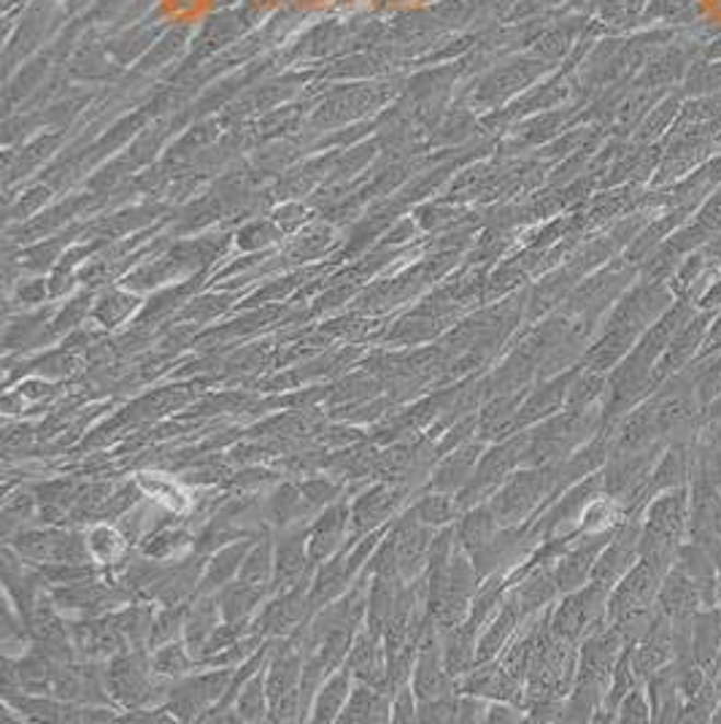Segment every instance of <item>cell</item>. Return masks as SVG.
I'll return each instance as SVG.
<instances>
[{
    "instance_id": "obj_33",
    "label": "cell",
    "mask_w": 721,
    "mask_h": 724,
    "mask_svg": "<svg viewBox=\"0 0 721 724\" xmlns=\"http://www.w3.org/2000/svg\"><path fill=\"white\" fill-rule=\"evenodd\" d=\"M489 722H519L522 716H519L516 709H511V705H505V700H500V705H492L489 709Z\"/></svg>"
},
{
    "instance_id": "obj_28",
    "label": "cell",
    "mask_w": 721,
    "mask_h": 724,
    "mask_svg": "<svg viewBox=\"0 0 721 724\" xmlns=\"http://www.w3.org/2000/svg\"><path fill=\"white\" fill-rule=\"evenodd\" d=\"M241 554H244V546H233V549H228V551H222V554L217 557V560H213V565H211V571H209V579H206V584H217L219 587V582H224V579L230 576V573L233 571H239V562H241Z\"/></svg>"
},
{
    "instance_id": "obj_30",
    "label": "cell",
    "mask_w": 721,
    "mask_h": 724,
    "mask_svg": "<svg viewBox=\"0 0 721 724\" xmlns=\"http://www.w3.org/2000/svg\"><path fill=\"white\" fill-rule=\"evenodd\" d=\"M263 698H265L263 684H259V679H255L249 687H246V692L241 694V700H239L241 720H263V714H265Z\"/></svg>"
},
{
    "instance_id": "obj_5",
    "label": "cell",
    "mask_w": 721,
    "mask_h": 724,
    "mask_svg": "<svg viewBox=\"0 0 721 724\" xmlns=\"http://www.w3.org/2000/svg\"><path fill=\"white\" fill-rule=\"evenodd\" d=\"M676 659V646H673V622L667 614H656V619L651 622L649 633L632 646V663H636L640 679L649 681L651 676L660 668H665L667 663Z\"/></svg>"
},
{
    "instance_id": "obj_36",
    "label": "cell",
    "mask_w": 721,
    "mask_h": 724,
    "mask_svg": "<svg viewBox=\"0 0 721 724\" xmlns=\"http://www.w3.org/2000/svg\"><path fill=\"white\" fill-rule=\"evenodd\" d=\"M713 722L721 724V703H719V709H717V714H713Z\"/></svg>"
},
{
    "instance_id": "obj_4",
    "label": "cell",
    "mask_w": 721,
    "mask_h": 724,
    "mask_svg": "<svg viewBox=\"0 0 721 724\" xmlns=\"http://www.w3.org/2000/svg\"><path fill=\"white\" fill-rule=\"evenodd\" d=\"M614 530L584 533V541L575 544L573 549H568L559 557L557 568H554V579H557L559 592L581 589L592 582V571L594 565H597V557L603 554V549L608 546L610 538H614Z\"/></svg>"
},
{
    "instance_id": "obj_8",
    "label": "cell",
    "mask_w": 721,
    "mask_h": 724,
    "mask_svg": "<svg viewBox=\"0 0 721 724\" xmlns=\"http://www.w3.org/2000/svg\"><path fill=\"white\" fill-rule=\"evenodd\" d=\"M695 659L706 670L713 668L721 652V606L700 608L695 614Z\"/></svg>"
},
{
    "instance_id": "obj_20",
    "label": "cell",
    "mask_w": 721,
    "mask_h": 724,
    "mask_svg": "<svg viewBox=\"0 0 721 724\" xmlns=\"http://www.w3.org/2000/svg\"><path fill=\"white\" fill-rule=\"evenodd\" d=\"M187 546V536L184 533H173V530H160L143 544V554L154 557V560H171L173 554H178V549Z\"/></svg>"
},
{
    "instance_id": "obj_2",
    "label": "cell",
    "mask_w": 721,
    "mask_h": 724,
    "mask_svg": "<svg viewBox=\"0 0 721 724\" xmlns=\"http://www.w3.org/2000/svg\"><path fill=\"white\" fill-rule=\"evenodd\" d=\"M554 484H557V470H554V465L516 474L509 484H505V490L495 498V516H498L503 525H513V522L524 519Z\"/></svg>"
},
{
    "instance_id": "obj_23",
    "label": "cell",
    "mask_w": 721,
    "mask_h": 724,
    "mask_svg": "<svg viewBox=\"0 0 721 724\" xmlns=\"http://www.w3.org/2000/svg\"><path fill=\"white\" fill-rule=\"evenodd\" d=\"M452 514H454V503L446 495L425 498L417 509V516L425 522V525H443V522L452 519Z\"/></svg>"
},
{
    "instance_id": "obj_7",
    "label": "cell",
    "mask_w": 721,
    "mask_h": 724,
    "mask_svg": "<svg viewBox=\"0 0 721 724\" xmlns=\"http://www.w3.org/2000/svg\"><path fill=\"white\" fill-rule=\"evenodd\" d=\"M646 689H649L651 709H654V722L681 720V711H684L686 700L676 679V665L667 663L665 668L656 670V674L646 681Z\"/></svg>"
},
{
    "instance_id": "obj_25",
    "label": "cell",
    "mask_w": 721,
    "mask_h": 724,
    "mask_svg": "<svg viewBox=\"0 0 721 724\" xmlns=\"http://www.w3.org/2000/svg\"><path fill=\"white\" fill-rule=\"evenodd\" d=\"M268 568H270V557H268V549L263 546V549L255 551V554L246 560L244 573H241V582L263 592L265 582H268Z\"/></svg>"
},
{
    "instance_id": "obj_13",
    "label": "cell",
    "mask_w": 721,
    "mask_h": 724,
    "mask_svg": "<svg viewBox=\"0 0 721 724\" xmlns=\"http://www.w3.org/2000/svg\"><path fill=\"white\" fill-rule=\"evenodd\" d=\"M346 698H349V674H338L336 679H330L327 687L319 689V698H316L314 714L319 722H330L336 720V714H340L344 709Z\"/></svg>"
},
{
    "instance_id": "obj_32",
    "label": "cell",
    "mask_w": 721,
    "mask_h": 724,
    "mask_svg": "<svg viewBox=\"0 0 721 724\" xmlns=\"http://www.w3.org/2000/svg\"><path fill=\"white\" fill-rule=\"evenodd\" d=\"M392 720L395 722H408V720H414V700H411V692H408V689H403V694L400 698H397V703H395V709H392Z\"/></svg>"
},
{
    "instance_id": "obj_14",
    "label": "cell",
    "mask_w": 721,
    "mask_h": 724,
    "mask_svg": "<svg viewBox=\"0 0 721 724\" xmlns=\"http://www.w3.org/2000/svg\"><path fill=\"white\" fill-rule=\"evenodd\" d=\"M721 703L719 689L713 687V681H708L695 698H689L684 703V711H681V724H695V722H713V714H717Z\"/></svg>"
},
{
    "instance_id": "obj_19",
    "label": "cell",
    "mask_w": 721,
    "mask_h": 724,
    "mask_svg": "<svg viewBox=\"0 0 721 724\" xmlns=\"http://www.w3.org/2000/svg\"><path fill=\"white\" fill-rule=\"evenodd\" d=\"M616 716H619V722H636V724L654 722V709H651L649 689L646 687L632 689V692L619 703Z\"/></svg>"
},
{
    "instance_id": "obj_12",
    "label": "cell",
    "mask_w": 721,
    "mask_h": 724,
    "mask_svg": "<svg viewBox=\"0 0 721 724\" xmlns=\"http://www.w3.org/2000/svg\"><path fill=\"white\" fill-rule=\"evenodd\" d=\"M557 592H559V587H557V579H554V573L538 571L535 576H530L527 582L516 589L513 600L519 603V608H522L524 614H530V611H538V608H544L546 603H551Z\"/></svg>"
},
{
    "instance_id": "obj_17",
    "label": "cell",
    "mask_w": 721,
    "mask_h": 724,
    "mask_svg": "<svg viewBox=\"0 0 721 724\" xmlns=\"http://www.w3.org/2000/svg\"><path fill=\"white\" fill-rule=\"evenodd\" d=\"M495 527H498V516L495 511H476L465 519L463 525V541L467 546H476V549H487L492 546L495 538Z\"/></svg>"
},
{
    "instance_id": "obj_11",
    "label": "cell",
    "mask_w": 721,
    "mask_h": 724,
    "mask_svg": "<svg viewBox=\"0 0 721 724\" xmlns=\"http://www.w3.org/2000/svg\"><path fill=\"white\" fill-rule=\"evenodd\" d=\"M346 527V511L344 509H330L319 522H316L314 533H311V557L322 560V557L330 554L336 549L340 536H344Z\"/></svg>"
},
{
    "instance_id": "obj_34",
    "label": "cell",
    "mask_w": 721,
    "mask_h": 724,
    "mask_svg": "<svg viewBox=\"0 0 721 724\" xmlns=\"http://www.w3.org/2000/svg\"><path fill=\"white\" fill-rule=\"evenodd\" d=\"M706 422H721V395L706 408Z\"/></svg>"
},
{
    "instance_id": "obj_22",
    "label": "cell",
    "mask_w": 721,
    "mask_h": 724,
    "mask_svg": "<svg viewBox=\"0 0 721 724\" xmlns=\"http://www.w3.org/2000/svg\"><path fill=\"white\" fill-rule=\"evenodd\" d=\"M114 624H117V630L123 635L138 638L143 633H152V614H149L147 608H128V611H123L114 619Z\"/></svg>"
},
{
    "instance_id": "obj_26",
    "label": "cell",
    "mask_w": 721,
    "mask_h": 724,
    "mask_svg": "<svg viewBox=\"0 0 721 724\" xmlns=\"http://www.w3.org/2000/svg\"><path fill=\"white\" fill-rule=\"evenodd\" d=\"M141 487L149 492L152 498L163 500L165 505H171L173 511H182L184 505H187V498L182 495V492L176 490V487L171 484V481H163V479H149V476H141Z\"/></svg>"
},
{
    "instance_id": "obj_10",
    "label": "cell",
    "mask_w": 721,
    "mask_h": 724,
    "mask_svg": "<svg viewBox=\"0 0 721 724\" xmlns=\"http://www.w3.org/2000/svg\"><path fill=\"white\" fill-rule=\"evenodd\" d=\"M346 722H384L389 720V703L384 700L382 692H373V689H354L351 692L349 705H346Z\"/></svg>"
},
{
    "instance_id": "obj_29",
    "label": "cell",
    "mask_w": 721,
    "mask_h": 724,
    "mask_svg": "<svg viewBox=\"0 0 721 724\" xmlns=\"http://www.w3.org/2000/svg\"><path fill=\"white\" fill-rule=\"evenodd\" d=\"M178 628H182V611L178 608H171L165 611L158 622L152 624V633H149V643L160 646V643H171L176 638Z\"/></svg>"
},
{
    "instance_id": "obj_15",
    "label": "cell",
    "mask_w": 721,
    "mask_h": 724,
    "mask_svg": "<svg viewBox=\"0 0 721 724\" xmlns=\"http://www.w3.org/2000/svg\"><path fill=\"white\" fill-rule=\"evenodd\" d=\"M349 668L368 681H384L382 663H379V652H376V638L362 635L360 641H357L354 652H351L349 657Z\"/></svg>"
},
{
    "instance_id": "obj_1",
    "label": "cell",
    "mask_w": 721,
    "mask_h": 724,
    "mask_svg": "<svg viewBox=\"0 0 721 724\" xmlns=\"http://www.w3.org/2000/svg\"><path fill=\"white\" fill-rule=\"evenodd\" d=\"M608 600L610 589L600 587V584H586V587L565 592V600L559 603L557 611L551 614L549 624L551 633L559 638H568L575 646L586 641V638L608 628Z\"/></svg>"
},
{
    "instance_id": "obj_35",
    "label": "cell",
    "mask_w": 721,
    "mask_h": 724,
    "mask_svg": "<svg viewBox=\"0 0 721 724\" xmlns=\"http://www.w3.org/2000/svg\"><path fill=\"white\" fill-rule=\"evenodd\" d=\"M708 674H711V681H713V687H717V689H719V694H721V652H719L717 663H713V668L708 670Z\"/></svg>"
},
{
    "instance_id": "obj_21",
    "label": "cell",
    "mask_w": 721,
    "mask_h": 724,
    "mask_svg": "<svg viewBox=\"0 0 721 724\" xmlns=\"http://www.w3.org/2000/svg\"><path fill=\"white\" fill-rule=\"evenodd\" d=\"M676 117H678V97L673 95L671 101L662 103V106L656 108V112L651 114L649 119H646L643 133H640V138H646V141H651V138L662 136L667 128H671L673 122H676Z\"/></svg>"
},
{
    "instance_id": "obj_31",
    "label": "cell",
    "mask_w": 721,
    "mask_h": 724,
    "mask_svg": "<svg viewBox=\"0 0 721 724\" xmlns=\"http://www.w3.org/2000/svg\"><path fill=\"white\" fill-rule=\"evenodd\" d=\"M300 492H303L305 503L319 505V503H327V500L336 495V487L327 484V481H314V484H305Z\"/></svg>"
},
{
    "instance_id": "obj_9",
    "label": "cell",
    "mask_w": 721,
    "mask_h": 724,
    "mask_svg": "<svg viewBox=\"0 0 721 724\" xmlns=\"http://www.w3.org/2000/svg\"><path fill=\"white\" fill-rule=\"evenodd\" d=\"M467 692L470 694H487V698H498L505 700V703H513V700L522 698V689H519V679H513L509 670L500 665V668H481L470 676L467 681Z\"/></svg>"
},
{
    "instance_id": "obj_18",
    "label": "cell",
    "mask_w": 721,
    "mask_h": 724,
    "mask_svg": "<svg viewBox=\"0 0 721 724\" xmlns=\"http://www.w3.org/2000/svg\"><path fill=\"white\" fill-rule=\"evenodd\" d=\"M86 546H90V554L97 557L101 562H114L125 551V538L119 536L114 527L101 525V527H92L90 538H86Z\"/></svg>"
},
{
    "instance_id": "obj_27",
    "label": "cell",
    "mask_w": 721,
    "mask_h": 724,
    "mask_svg": "<svg viewBox=\"0 0 721 724\" xmlns=\"http://www.w3.org/2000/svg\"><path fill=\"white\" fill-rule=\"evenodd\" d=\"M389 498H392L389 492H373V495L362 498L360 503H357V511H354L357 522H360V525H365V519H371V522L382 519L386 511L392 509Z\"/></svg>"
},
{
    "instance_id": "obj_37",
    "label": "cell",
    "mask_w": 721,
    "mask_h": 724,
    "mask_svg": "<svg viewBox=\"0 0 721 724\" xmlns=\"http://www.w3.org/2000/svg\"><path fill=\"white\" fill-rule=\"evenodd\" d=\"M719 424H721V422H719Z\"/></svg>"
},
{
    "instance_id": "obj_24",
    "label": "cell",
    "mask_w": 721,
    "mask_h": 724,
    "mask_svg": "<svg viewBox=\"0 0 721 724\" xmlns=\"http://www.w3.org/2000/svg\"><path fill=\"white\" fill-rule=\"evenodd\" d=\"M187 654L182 646H165L154 654V674L160 676H178L182 670H187Z\"/></svg>"
},
{
    "instance_id": "obj_6",
    "label": "cell",
    "mask_w": 721,
    "mask_h": 724,
    "mask_svg": "<svg viewBox=\"0 0 721 724\" xmlns=\"http://www.w3.org/2000/svg\"><path fill=\"white\" fill-rule=\"evenodd\" d=\"M656 606L667 617H684V614H697L702 608L700 587H697L695 579L678 568L673 562L671 571L665 573V582L660 587V597H656Z\"/></svg>"
},
{
    "instance_id": "obj_3",
    "label": "cell",
    "mask_w": 721,
    "mask_h": 724,
    "mask_svg": "<svg viewBox=\"0 0 721 724\" xmlns=\"http://www.w3.org/2000/svg\"><path fill=\"white\" fill-rule=\"evenodd\" d=\"M717 312H711V308H700V312L689 319V325H686L684 330L673 338L671 347L665 349V354H662L660 362L654 365L656 387H660L662 382H667L671 376H676V373L686 371L691 362L700 358L702 347H706L708 330H711V322H713V317H717Z\"/></svg>"
},
{
    "instance_id": "obj_16",
    "label": "cell",
    "mask_w": 721,
    "mask_h": 724,
    "mask_svg": "<svg viewBox=\"0 0 721 724\" xmlns=\"http://www.w3.org/2000/svg\"><path fill=\"white\" fill-rule=\"evenodd\" d=\"M305 565V554H303V541L300 536L290 538V541L281 544L279 557H276V576H279L281 587H290L300 579Z\"/></svg>"
}]
</instances>
